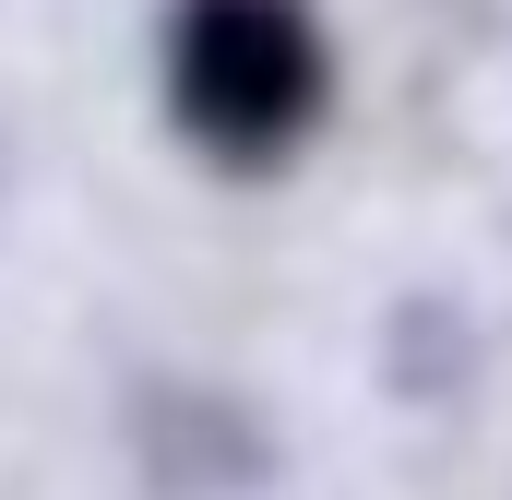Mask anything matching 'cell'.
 Returning a JSON list of instances; mask_svg holds the SVG:
<instances>
[{"instance_id": "6da1fadb", "label": "cell", "mask_w": 512, "mask_h": 500, "mask_svg": "<svg viewBox=\"0 0 512 500\" xmlns=\"http://www.w3.org/2000/svg\"><path fill=\"white\" fill-rule=\"evenodd\" d=\"M167 108L215 167H286L334 108V48L298 0H191L167 24Z\"/></svg>"}]
</instances>
